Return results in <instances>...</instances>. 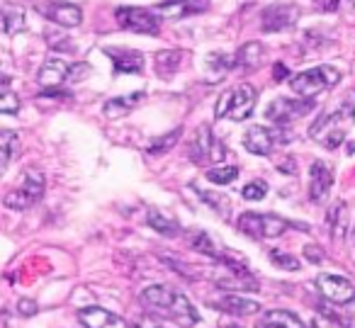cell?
<instances>
[{
    "mask_svg": "<svg viewBox=\"0 0 355 328\" xmlns=\"http://www.w3.org/2000/svg\"><path fill=\"white\" fill-rule=\"evenodd\" d=\"M355 124V107L350 103H343L338 110L334 112H326L316 119L309 127V137L314 139L316 144H321L324 148H338L340 144L345 141V134L348 129Z\"/></svg>",
    "mask_w": 355,
    "mask_h": 328,
    "instance_id": "2",
    "label": "cell"
},
{
    "mask_svg": "<svg viewBox=\"0 0 355 328\" xmlns=\"http://www.w3.org/2000/svg\"><path fill=\"white\" fill-rule=\"evenodd\" d=\"M146 221H148V226L156 231V234L166 236V239H173V236L180 234V224H178L173 216L163 214V212H158V209H148Z\"/></svg>",
    "mask_w": 355,
    "mask_h": 328,
    "instance_id": "25",
    "label": "cell"
},
{
    "mask_svg": "<svg viewBox=\"0 0 355 328\" xmlns=\"http://www.w3.org/2000/svg\"><path fill=\"white\" fill-rule=\"evenodd\" d=\"M353 243H355V229H353Z\"/></svg>",
    "mask_w": 355,
    "mask_h": 328,
    "instance_id": "45",
    "label": "cell"
},
{
    "mask_svg": "<svg viewBox=\"0 0 355 328\" xmlns=\"http://www.w3.org/2000/svg\"><path fill=\"white\" fill-rule=\"evenodd\" d=\"M239 178V168L236 166H214L207 171V180L214 185H229Z\"/></svg>",
    "mask_w": 355,
    "mask_h": 328,
    "instance_id": "31",
    "label": "cell"
},
{
    "mask_svg": "<svg viewBox=\"0 0 355 328\" xmlns=\"http://www.w3.org/2000/svg\"><path fill=\"white\" fill-rule=\"evenodd\" d=\"M338 80H340V71H336L334 66H314V69H306L302 74L292 76L290 85L295 95L314 100L319 93L334 88Z\"/></svg>",
    "mask_w": 355,
    "mask_h": 328,
    "instance_id": "4",
    "label": "cell"
},
{
    "mask_svg": "<svg viewBox=\"0 0 355 328\" xmlns=\"http://www.w3.org/2000/svg\"><path fill=\"white\" fill-rule=\"evenodd\" d=\"M309 328H343L338 321H336L331 313H326V311H319L314 318H311V323H309Z\"/></svg>",
    "mask_w": 355,
    "mask_h": 328,
    "instance_id": "36",
    "label": "cell"
},
{
    "mask_svg": "<svg viewBox=\"0 0 355 328\" xmlns=\"http://www.w3.org/2000/svg\"><path fill=\"white\" fill-rule=\"evenodd\" d=\"M316 287H319L321 297L331 304H338V307H348V304L355 302V287L348 277L343 275H319L316 277Z\"/></svg>",
    "mask_w": 355,
    "mask_h": 328,
    "instance_id": "11",
    "label": "cell"
},
{
    "mask_svg": "<svg viewBox=\"0 0 355 328\" xmlns=\"http://www.w3.org/2000/svg\"><path fill=\"white\" fill-rule=\"evenodd\" d=\"M17 311L25 313V316H35V313H37V304L32 302V299H20V304H17Z\"/></svg>",
    "mask_w": 355,
    "mask_h": 328,
    "instance_id": "40",
    "label": "cell"
},
{
    "mask_svg": "<svg viewBox=\"0 0 355 328\" xmlns=\"http://www.w3.org/2000/svg\"><path fill=\"white\" fill-rule=\"evenodd\" d=\"M287 141H290V139L282 137L277 129H268V127H261V124L246 129V134H243V146H246V151H251L253 156H270L277 144H287Z\"/></svg>",
    "mask_w": 355,
    "mask_h": 328,
    "instance_id": "12",
    "label": "cell"
},
{
    "mask_svg": "<svg viewBox=\"0 0 355 328\" xmlns=\"http://www.w3.org/2000/svg\"><path fill=\"white\" fill-rule=\"evenodd\" d=\"M105 54L112 59L114 71H119V74H139V71L144 69L141 51H134V49H105Z\"/></svg>",
    "mask_w": 355,
    "mask_h": 328,
    "instance_id": "19",
    "label": "cell"
},
{
    "mask_svg": "<svg viewBox=\"0 0 355 328\" xmlns=\"http://www.w3.org/2000/svg\"><path fill=\"white\" fill-rule=\"evenodd\" d=\"M207 66L212 71H217V74H222V71L227 69H234V56H224V54H217V56H209L207 59Z\"/></svg>",
    "mask_w": 355,
    "mask_h": 328,
    "instance_id": "35",
    "label": "cell"
},
{
    "mask_svg": "<svg viewBox=\"0 0 355 328\" xmlns=\"http://www.w3.org/2000/svg\"><path fill=\"white\" fill-rule=\"evenodd\" d=\"M224 158H227L224 144L214 137L212 127L202 124V127L198 129V134H195L193 144H190V161L198 163V166H209V163L222 166Z\"/></svg>",
    "mask_w": 355,
    "mask_h": 328,
    "instance_id": "7",
    "label": "cell"
},
{
    "mask_svg": "<svg viewBox=\"0 0 355 328\" xmlns=\"http://www.w3.org/2000/svg\"><path fill=\"white\" fill-rule=\"evenodd\" d=\"M20 30H25V10L17 6H6L0 10V32L17 35Z\"/></svg>",
    "mask_w": 355,
    "mask_h": 328,
    "instance_id": "24",
    "label": "cell"
},
{
    "mask_svg": "<svg viewBox=\"0 0 355 328\" xmlns=\"http://www.w3.org/2000/svg\"><path fill=\"white\" fill-rule=\"evenodd\" d=\"M302 17V10L295 3H272V6L263 8L261 12V27L263 32H287L297 25Z\"/></svg>",
    "mask_w": 355,
    "mask_h": 328,
    "instance_id": "10",
    "label": "cell"
},
{
    "mask_svg": "<svg viewBox=\"0 0 355 328\" xmlns=\"http://www.w3.org/2000/svg\"><path fill=\"white\" fill-rule=\"evenodd\" d=\"M40 12L46 17L49 22L59 27H78L83 22V10H80L76 3H49V6H40Z\"/></svg>",
    "mask_w": 355,
    "mask_h": 328,
    "instance_id": "16",
    "label": "cell"
},
{
    "mask_svg": "<svg viewBox=\"0 0 355 328\" xmlns=\"http://www.w3.org/2000/svg\"><path fill=\"white\" fill-rule=\"evenodd\" d=\"M78 318L85 328H129L124 318L103 307H83L78 311Z\"/></svg>",
    "mask_w": 355,
    "mask_h": 328,
    "instance_id": "17",
    "label": "cell"
},
{
    "mask_svg": "<svg viewBox=\"0 0 355 328\" xmlns=\"http://www.w3.org/2000/svg\"><path fill=\"white\" fill-rule=\"evenodd\" d=\"M304 258L309 260V263L319 265V263H324V250H321L319 245L309 243V245H304Z\"/></svg>",
    "mask_w": 355,
    "mask_h": 328,
    "instance_id": "37",
    "label": "cell"
},
{
    "mask_svg": "<svg viewBox=\"0 0 355 328\" xmlns=\"http://www.w3.org/2000/svg\"><path fill=\"white\" fill-rule=\"evenodd\" d=\"M331 190H334V171L326 161H314L309 166V200L321 205L329 200Z\"/></svg>",
    "mask_w": 355,
    "mask_h": 328,
    "instance_id": "13",
    "label": "cell"
},
{
    "mask_svg": "<svg viewBox=\"0 0 355 328\" xmlns=\"http://www.w3.org/2000/svg\"><path fill=\"white\" fill-rule=\"evenodd\" d=\"M282 78H287V69L282 64H277L275 66V80H282Z\"/></svg>",
    "mask_w": 355,
    "mask_h": 328,
    "instance_id": "42",
    "label": "cell"
},
{
    "mask_svg": "<svg viewBox=\"0 0 355 328\" xmlns=\"http://www.w3.org/2000/svg\"><path fill=\"white\" fill-rule=\"evenodd\" d=\"M263 323H268L270 328H306L304 321L295 311H287V309H270V311H266Z\"/></svg>",
    "mask_w": 355,
    "mask_h": 328,
    "instance_id": "26",
    "label": "cell"
},
{
    "mask_svg": "<svg viewBox=\"0 0 355 328\" xmlns=\"http://www.w3.org/2000/svg\"><path fill=\"white\" fill-rule=\"evenodd\" d=\"M20 112V98L8 85H0V114H17Z\"/></svg>",
    "mask_w": 355,
    "mask_h": 328,
    "instance_id": "32",
    "label": "cell"
},
{
    "mask_svg": "<svg viewBox=\"0 0 355 328\" xmlns=\"http://www.w3.org/2000/svg\"><path fill=\"white\" fill-rule=\"evenodd\" d=\"M114 20L122 30L137 32V35H158V30H161V17L151 8L122 6L114 10Z\"/></svg>",
    "mask_w": 355,
    "mask_h": 328,
    "instance_id": "8",
    "label": "cell"
},
{
    "mask_svg": "<svg viewBox=\"0 0 355 328\" xmlns=\"http://www.w3.org/2000/svg\"><path fill=\"white\" fill-rule=\"evenodd\" d=\"M224 328H241V326H239V323H227Z\"/></svg>",
    "mask_w": 355,
    "mask_h": 328,
    "instance_id": "43",
    "label": "cell"
},
{
    "mask_svg": "<svg viewBox=\"0 0 355 328\" xmlns=\"http://www.w3.org/2000/svg\"><path fill=\"white\" fill-rule=\"evenodd\" d=\"M326 229L334 239H343L348 234V207L345 202H336L329 212H326Z\"/></svg>",
    "mask_w": 355,
    "mask_h": 328,
    "instance_id": "22",
    "label": "cell"
},
{
    "mask_svg": "<svg viewBox=\"0 0 355 328\" xmlns=\"http://www.w3.org/2000/svg\"><path fill=\"white\" fill-rule=\"evenodd\" d=\"M239 231L251 239H277L292 226V221L282 219L277 214H256V212H243L236 221Z\"/></svg>",
    "mask_w": 355,
    "mask_h": 328,
    "instance_id": "5",
    "label": "cell"
},
{
    "mask_svg": "<svg viewBox=\"0 0 355 328\" xmlns=\"http://www.w3.org/2000/svg\"><path fill=\"white\" fill-rule=\"evenodd\" d=\"M258 328H270V326H268V323H261V326H258Z\"/></svg>",
    "mask_w": 355,
    "mask_h": 328,
    "instance_id": "44",
    "label": "cell"
},
{
    "mask_svg": "<svg viewBox=\"0 0 355 328\" xmlns=\"http://www.w3.org/2000/svg\"><path fill=\"white\" fill-rule=\"evenodd\" d=\"M180 134H183V127H178V129H173V132L163 134V137L153 139V141L148 144V153H151V156H161V153H168L178 144Z\"/></svg>",
    "mask_w": 355,
    "mask_h": 328,
    "instance_id": "30",
    "label": "cell"
},
{
    "mask_svg": "<svg viewBox=\"0 0 355 328\" xmlns=\"http://www.w3.org/2000/svg\"><path fill=\"white\" fill-rule=\"evenodd\" d=\"M258 103V90L251 83H241L236 88L227 90V93L219 98L217 107H214V117L222 119L229 117L234 122H243L253 114Z\"/></svg>",
    "mask_w": 355,
    "mask_h": 328,
    "instance_id": "3",
    "label": "cell"
},
{
    "mask_svg": "<svg viewBox=\"0 0 355 328\" xmlns=\"http://www.w3.org/2000/svg\"><path fill=\"white\" fill-rule=\"evenodd\" d=\"M188 245L193 250H198V253L207 255V258H214V260H217L219 255H224V250L217 245V241H214L212 236H209L207 231H202V229L190 231V234H188Z\"/></svg>",
    "mask_w": 355,
    "mask_h": 328,
    "instance_id": "23",
    "label": "cell"
},
{
    "mask_svg": "<svg viewBox=\"0 0 355 328\" xmlns=\"http://www.w3.org/2000/svg\"><path fill=\"white\" fill-rule=\"evenodd\" d=\"M209 8V0H163L151 8L161 20H183V17L198 15Z\"/></svg>",
    "mask_w": 355,
    "mask_h": 328,
    "instance_id": "14",
    "label": "cell"
},
{
    "mask_svg": "<svg viewBox=\"0 0 355 328\" xmlns=\"http://www.w3.org/2000/svg\"><path fill=\"white\" fill-rule=\"evenodd\" d=\"M314 3H316V8H321V10L336 12V10H340L345 3H350V0H314Z\"/></svg>",
    "mask_w": 355,
    "mask_h": 328,
    "instance_id": "38",
    "label": "cell"
},
{
    "mask_svg": "<svg viewBox=\"0 0 355 328\" xmlns=\"http://www.w3.org/2000/svg\"><path fill=\"white\" fill-rule=\"evenodd\" d=\"M214 309L219 311H227V313H234V316H251V313H258L261 311V304L253 302V299H246L241 294H224L219 297L217 302H212Z\"/></svg>",
    "mask_w": 355,
    "mask_h": 328,
    "instance_id": "18",
    "label": "cell"
},
{
    "mask_svg": "<svg viewBox=\"0 0 355 328\" xmlns=\"http://www.w3.org/2000/svg\"><path fill=\"white\" fill-rule=\"evenodd\" d=\"M311 110H314V100H309V98H297V100L275 98L266 107V117L270 119L275 127H287V124L295 122V119L309 114Z\"/></svg>",
    "mask_w": 355,
    "mask_h": 328,
    "instance_id": "9",
    "label": "cell"
},
{
    "mask_svg": "<svg viewBox=\"0 0 355 328\" xmlns=\"http://www.w3.org/2000/svg\"><path fill=\"white\" fill-rule=\"evenodd\" d=\"M17 146H20L17 134L10 132V129H0V178H3V173H6L8 166H10Z\"/></svg>",
    "mask_w": 355,
    "mask_h": 328,
    "instance_id": "27",
    "label": "cell"
},
{
    "mask_svg": "<svg viewBox=\"0 0 355 328\" xmlns=\"http://www.w3.org/2000/svg\"><path fill=\"white\" fill-rule=\"evenodd\" d=\"M137 328H168V326H161L158 321H151V318H146V321H141Z\"/></svg>",
    "mask_w": 355,
    "mask_h": 328,
    "instance_id": "41",
    "label": "cell"
},
{
    "mask_svg": "<svg viewBox=\"0 0 355 328\" xmlns=\"http://www.w3.org/2000/svg\"><path fill=\"white\" fill-rule=\"evenodd\" d=\"M193 187V192L200 197V200L205 202L207 207H212L214 212H219L222 216H229V209H232V205H229V200L224 195H219V192H209V190H202V187L198 185H190Z\"/></svg>",
    "mask_w": 355,
    "mask_h": 328,
    "instance_id": "29",
    "label": "cell"
},
{
    "mask_svg": "<svg viewBox=\"0 0 355 328\" xmlns=\"http://www.w3.org/2000/svg\"><path fill=\"white\" fill-rule=\"evenodd\" d=\"M69 37H56L49 35V46L51 49H64V51H73V44H69Z\"/></svg>",
    "mask_w": 355,
    "mask_h": 328,
    "instance_id": "39",
    "label": "cell"
},
{
    "mask_svg": "<svg viewBox=\"0 0 355 328\" xmlns=\"http://www.w3.org/2000/svg\"><path fill=\"white\" fill-rule=\"evenodd\" d=\"M139 299L151 313H158L168 321H175L183 328H190L200 321V313L193 307V302L183 292H175L168 284H151L139 294Z\"/></svg>",
    "mask_w": 355,
    "mask_h": 328,
    "instance_id": "1",
    "label": "cell"
},
{
    "mask_svg": "<svg viewBox=\"0 0 355 328\" xmlns=\"http://www.w3.org/2000/svg\"><path fill=\"white\" fill-rule=\"evenodd\" d=\"M144 100V93H129V95H119V98H110L105 103L103 112L107 119H119V117H127L134 107Z\"/></svg>",
    "mask_w": 355,
    "mask_h": 328,
    "instance_id": "21",
    "label": "cell"
},
{
    "mask_svg": "<svg viewBox=\"0 0 355 328\" xmlns=\"http://www.w3.org/2000/svg\"><path fill=\"white\" fill-rule=\"evenodd\" d=\"M71 74V64L61 56H49V59L42 64V69L37 71V83L44 90L49 88H61V85L69 80Z\"/></svg>",
    "mask_w": 355,
    "mask_h": 328,
    "instance_id": "15",
    "label": "cell"
},
{
    "mask_svg": "<svg viewBox=\"0 0 355 328\" xmlns=\"http://www.w3.org/2000/svg\"><path fill=\"white\" fill-rule=\"evenodd\" d=\"M263 59H266V46H263L261 42H246V44L234 54V69L253 71L261 66Z\"/></svg>",
    "mask_w": 355,
    "mask_h": 328,
    "instance_id": "20",
    "label": "cell"
},
{
    "mask_svg": "<svg viewBox=\"0 0 355 328\" xmlns=\"http://www.w3.org/2000/svg\"><path fill=\"white\" fill-rule=\"evenodd\" d=\"M268 258H270L272 263L277 265V268L290 270V273H297V270L302 268L300 258H295L292 253H285V250H270V253H268Z\"/></svg>",
    "mask_w": 355,
    "mask_h": 328,
    "instance_id": "33",
    "label": "cell"
},
{
    "mask_svg": "<svg viewBox=\"0 0 355 328\" xmlns=\"http://www.w3.org/2000/svg\"><path fill=\"white\" fill-rule=\"evenodd\" d=\"M268 195V182L266 180H251L246 187L241 190V197L248 202H261Z\"/></svg>",
    "mask_w": 355,
    "mask_h": 328,
    "instance_id": "34",
    "label": "cell"
},
{
    "mask_svg": "<svg viewBox=\"0 0 355 328\" xmlns=\"http://www.w3.org/2000/svg\"><path fill=\"white\" fill-rule=\"evenodd\" d=\"M180 59H183V51L175 49H166L156 54V74L161 78H173L178 69H180Z\"/></svg>",
    "mask_w": 355,
    "mask_h": 328,
    "instance_id": "28",
    "label": "cell"
},
{
    "mask_svg": "<svg viewBox=\"0 0 355 328\" xmlns=\"http://www.w3.org/2000/svg\"><path fill=\"white\" fill-rule=\"evenodd\" d=\"M44 187H46V180H44V175H42L40 171H27L25 175H22L20 185H17L15 190L8 192L3 202H6L8 209L25 212V209L35 207L37 202L42 200V195H44Z\"/></svg>",
    "mask_w": 355,
    "mask_h": 328,
    "instance_id": "6",
    "label": "cell"
}]
</instances>
